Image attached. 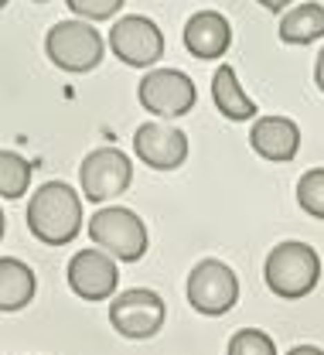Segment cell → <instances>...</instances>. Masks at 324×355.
Returning <instances> with one entry per match:
<instances>
[{
  "label": "cell",
  "mask_w": 324,
  "mask_h": 355,
  "mask_svg": "<svg viewBox=\"0 0 324 355\" xmlns=\"http://www.w3.org/2000/svg\"><path fill=\"white\" fill-rule=\"evenodd\" d=\"M249 144H253V150L260 157L283 164V161H294L297 157V150H300V130L287 116H260L253 123V130H249Z\"/></svg>",
  "instance_id": "7c38bea8"
},
{
  "label": "cell",
  "mask_w": 324,
  "mask_h": 355,
  "mask_svg": "<svg viewBox=\"0 0 324 355\" xmlns=\"http://www.w3.org/2000/svg\"><path fill=\"white\" fill-rule=\"evenodd\" d=\"M0 239H3V209H0Z\"/></svg>",
  "instance_id": "cb8c5ba5"
},
{
  "label": "cell",
  "mask_w": 324,
  "mask_h": 355,
  "mask_svg": "<svg viewBox=\"0 0 324 355\" xmlns=\"http://www.w3.org/2000/svg\"><path fill=\"white\" fill-rule=\"evenodd\" d=\"M164 314H168V308H164L161 294H154L147 287H134V291L113 297V304H109V324L123 338L143 342V338H154L164 328Z\"/></svg>",
  "instance_id": "52a82bcc"
},
{
  "label": "cell",
  "mask_w": 324,
  "mask_h": 355,
  "mask_svg": "<svg viewBox=\"0 0 324 355\" xmlns=\"http://www.w3.org/2000/svg\"><path fill=\"white\" fill-rule=\"evenodd\" d=\"M314 83L324 92V48H321V55H318V62H314Z\"/></svg>",
  "instance_id": "44dd1931"
},
{
  "label": "cell",
  "mask_w": 324,
  "mask_h": 355,
  "mask_svg": "<svg viewBox=\"0 0 324 355\" xmlns=\"http://www.w3.org/2000/svg\"><path fill=\"white\" fill-rule=\"evenodd\" d=\"M134 154L154 171H174L188 161V137L178 127L140 123L134 133Z\"/></svg>",
  "instance_id": "8fae6325"
},
{
  "label": "cell",
  "mask_w": 324,
  "mask_h": 355,
  "mask_svg": "<svg viewBox=\"0 0 324 355\" xmlns=\"http://www.w3.org/2000/svg\"><path fill=\"white\" fill-rule=\"evenodd\" d=\"M263 280L283 301L307 297L318 287V280H321V257H318L314 246L287 239V243L270 250L267 266H263Z\"/></svg>",
  "instance_id": "7a4b0ae2"
},
{
  "label": "cell",
  "mask_w": 324,
  "mask_h": 355,
  "mask_svg": "<svg viewBox=\"0 0 324 355\" xmlns=\"http://www.w3.org/2000/svg\"><path fill=\"white\" fill-rule=\"evenodd\" d=\"M280 38L287 44H311L324 38V7L321 3H300L280 21Z\"/></svg>",
  "instance_id": "2e32d148"
},
{
  "label": "cell",
  "mask_w": 324,
  "mask_h": 355,
  "mask_svg": "<svg viewBox=\"0 0 324 355\" xmlns=\"http://www.w3.org/2000/svg\"><path fill=\"white\" fill-rule=\"evenodd\" d=\"M109 48L113 55L123 62V65H134V69H147L154 65L161 55H164V35L161 28L150 21V17H120L109 31Z\"/></svg>",
  "instance_id": "9c48e42d"
},
{
  "label": "cell",
  "mask_w": 324,
  "mask_h": 355,
  "mask_svg": "<svg viewBox=\"0 0 324 355\" xmlns=\"http://www.w3.org/2000/svg\"><path fill=\"white\" fill-rule=\"evenodd\" d=\"M28 184H31V164L14 150H0V198H24Z\"/></svg>",
  "instance_id": "e0dca14e"
},
{
  "label": "cell",
  "mask_w": 324,
  "mask_h": 355,
  "mask_svg": "<svg viewBox=\"0 0 324 355\" xmlns=\"http://www.w3.org/2000/svg\"><path fill=\"white\" fill-rule=\"evenodd\" d=\"M212 99H215V110H219L226 120H232V123H242V120H253V116H256V103L242 92L232 65H219V69H215Z\"/></svg>",
  "instance_id": "9a60e30c"
},
{
  "label": "cell",
  "mask_w": 324,
  "mask_h": 355,
  "mask_svg": "<svg viewBox=\"0 0 324 355\" xmlns=\"http://www.w3.org/2000/svg\"><path fill=\"white\" fill-rule=\"evenodd\" d=\"M229 355H277V345L260 328H239L229 338Z\"/></svg>",
  "instance_id": "d6986e66"
},
{
  "label": "cell",
  "mask_w": 324,
  "mask_h": 355,
  "mask_svg": "<svg viewBox=\"0 0 324 355\" xmlns=\"http://www.w3.org/2000/svg\"><path fill=\"white\" fill-rule=\"evenodd\" d=\"M256 3H263L267 10H283L287 3H294V0H256Z\"/></svg>",
  "instance_id": "603a6c76"
},
{
  "label": "cell",
  "mask_w": 324,
  "mask_h": 355,
  "mask_svg": "<svg viewBox=\"0 0 324 355\" xmlns=\"http://www.w3.org/2000/svg\"><path fill=\"white\" fill-rule=\"evenodd\" d=\"M89 239L96 243V250L123 263H137L147 253V225L134 209H123V205L99 209L89 219Z\"/></svg>",
  "instance_id": "3957f363"
},
{
  "label": "cell",
  "mask_w": 324,
  "mask_h": 355,
  "mask_svg": "<svg viewBox=\"0 0 324 355\" xmlns=\"http://www.w3.org/2000/svg\"><path fill=\"white\" fill-rule=\"evenodd\" d=\"M120 284V270L102 250H79L69 260V287L82 301H106Z\"/></svg>",
  "instance_id": "30bf717a"
},
{
  "label": "cell",
  "mask_w": 324,
  "mask_h": 355,
  "mask_svg": "<svg viewBox=\"0 0 324 355\" xmlns=\"http://www.w3.org/2000/svg\"><path fill=\"white\" fill-rule=\"evenodd\" d=\"M297 205L307 216L324 219V168H311V171L300 175V181H297Z\"/></svg>",
  "instance_id": "ac0fdd59"
},
{
  "label": "cell",
  "mask_w": 324,
  "mask_h": 355,
  "mask_svg": "<svg viewBox=\"0 0 324 355\" xmlns=\"http://www.w3.org/2000/svg\"><path fill=\"white\" fill-rule=\"evenodd\" d=\"M38 3H45V0H38Z\"/></svg>",
  "instance_id": "484cf974"
},
{
  "label": "cell",
  "mask_w": 324,
  "mask_h": 355,
  "mask_svg": "<svg viewBox=\"0 0 324 355\" xmlns=\"http://www.w3.org/2000/svg\"><path fill=\"white\" fill-rule=\"evenodd\" d=\"M287 355H324V349H318V345H297V349H290Z\"/></svg>",
  "instance_id": "7402d4cb"
},
{
  "label": "cell",
  "mask_w": 324,
  "mask_h": 355,
  "mask_svg": "<svg viewBox=\"0 0 324 355\" xmlns=\"http://www.w3.org/2000/svg\"><path fill=\"white\" fill-rule=\"evenodd\" d=\"M140 106L154 116H185L188 110L195 106L198 92L195 83L188 79L185 72L178 69H154L140 79L137 86Z\"/></svg>",
  "instance_id": "ba28073f"
},
{
  "label": "cell",
  "mask_w": 324,
  "mask_h": 355,
  "mask_svg": "<svg viewBox=\"0 0 324 355\" xmlns=\"http://www.w3.org/2000/svg\"><path fill=\"white\" fill-rule=\"evenodd\" d=\"M130 178H134V164L120 147H96L93 154H86V161L79 168L82 195L96 205L123 195L130 188Z\"/></svg>",
  "instance_id": "8992f818"
},
{
  "label": "cell",
  "mask_w": 324,
  "mask_h": 355,
  "mask_svg": "<svg viewBox=\"0 0 324 355\" xmlns=\"http://www.w3.org/2000/svg\"><path fill=\"white\" fill-rule=\"evenodd\" d=\"M65 3L72 7V14H79L86 21H106L123 7V0H65Z\"/></svg>",
  "instance_id": "ffe728a7"
},
{
  "label": "cell",
  "mask_w": 324,
  "mask_h": 355,
  "mask_svg": "<svg viewBox=\"0 0 324 355\" xmlns=\"http://www.w3.org/2000/svg\"><path fill=\"white\" fill-rule=\"evenodd\" d=\"M185 294L188 304L198 314L219 318V314H229L235 308V301H239V277L222 260H201L188 273Z\"/></svg>",
  "instance_id": "5b68a950"
},
{
  "label": "cell",
  "mask_w": 324,
  "mask_h": 355,
  "mask_svg": "<svg viewBox=\"0 0 324 355\" xmlns=\"http://www.w3.org/2000/svg\"><path fill=\"white\" fill-rule=\"evenodd\" d=\"M28 229L45 246H65L82 229V202L79 191L65 181L42 184L28 202Z\"/></svg>",
  "instance_id": "6da1fadb"
},
{
  "label": "cell",
  "mask_w": 324,
  "mask_h": 355,
  "mask_svg": "<svg viewBox=\"0 0 324 355\" xmlns=\"http://www.w3.org/2000/svg\"><path fill=\"white\" fill-rule=\"evenodd\" d=\"M185 44L195 58H222L232 44V28L219 10H198L185 24Z\"/></svg>",
  "instance_id": "4fadbf2b"
},
{
  "label": "cell",
  "mask_w": 324,
  "mask_h": 355,
  "mask_svg": "<svg viewBox=\"0 0 324 355\" xmlns=\"http://www.w3.org/2000/svg\"><path fill=\"white\" fill-rule=\"evenodd\" d=\"M35 270L28 263H21L17 257H0V311L10 314V311H21L31 304L35 297Z\"/></svg>",
  "instance_id": "5bb4252c"
},
{
  "label": "cell",
  "mask_w": 324,
  "mask_h": 355,
  "mask_svg": "<svg viewBox=\"0 0 324 355\" xmlns=\"http://www.w3.org/2000/svg\"><path fill=\"white\" fill-rule=\"evenodd\" d=\"M45 55L62 72H93L106 55V42L86 21H58L45 35Z\"/></svg>",
  "instance_id": "277c9868"
},
{
  "label": "cell",
  "mask_w": 324,
  "mask_h": 355,
  "mask_svg": "<svg viewBox=\"0 0 324 355\" xmlns=\"http://www.w3.org/2000/svg\"><path fill=\"white\" fill-rule=\"evenodd\" d=\"M3 3H7V0H0V7H3Z\"/></svg>",
  "instance_id": "d4e9b609"
}]
</instances>
